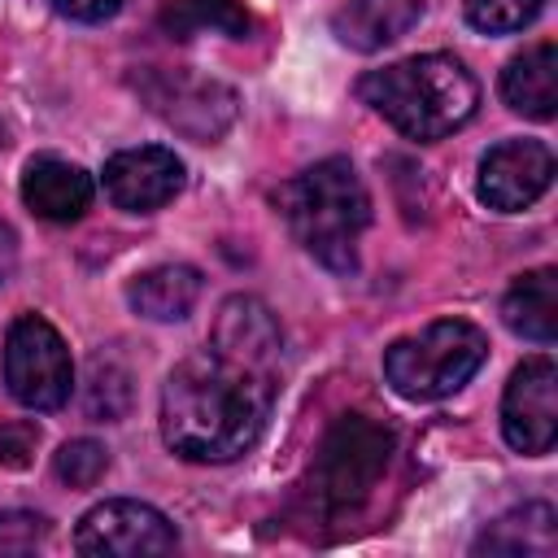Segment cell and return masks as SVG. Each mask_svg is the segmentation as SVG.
I'll use <instances>...</instances> for the list:
<instances>
[{"instance_id":"2e32d148","label":"cell","mask_w":558,"mask_h":558,"mask_svg":"<svg viewBox=\"0 0 558 558\" xmlns=\"http://www.w3.org/2000/svg\"><path fill=\"white\" fill-rule=\"evenodd\" d=\"M126 301L140 318L179 323L201 301V270L196 266H153L126 283Z\"/></svg>"},{"instance_id":"484cf974","label":"cell","mask_w":558,"mask_h":558,"mask_svg":"<svg viewBox=\"0 0 558 558\" xmlns=\"http://www.w3.org/2000/svg\"><path fill=\"white\" fill-rule=\"evenodd\" d=\"M0 148H4V131H0Z\"/></svg>"},{"instance_id":"e0dca14e","label":"cell","mask_w":558,"mask_h":558,"mask_svg":"<svg viewBox=\"0 0 558 558\" xmlns=\"http://www.w3.org/2000/svg\"><path fill=\"white\" fill-rule=\"evenodd\" d=\"M423 17V0H349L336 13V35L362 52H375L392 39H401Z\"/></svg>"},{"instance_id":"6da1fadb","label":"cell","mask_w":558,"mask_h":558,"mask_svg":"<svg viewBox=\"0 0 558 558\" xmlns=\"http://www.w3.org/2000/svg\"><path fill=\"white\" fill-rule=\"evenodd\" d=\"M270 401L275 366L205 344L166 375L161 440L187 462H231L257 445Z\"/></svg>"},{"instance_id":"277c9868","label":"cell","mask_w":558,"mask_h":558,"mask_svg":"<svg viewBox=\"0 0 558 558\" xmlns=\"http://www.w3.org/2000/svg\"><path fill=\"white\" fill-rule=\"evenodd\" d=\"M388 453H392V432L384 423L366 414H340L314 453L310 480L301 484L305 519L340 523L344 514H353L384 475Z\"/></svg>"},{"instance_id":"7a4b0ae2","label":"cell","mask_w":558,"mask_h":558,"mask_svg":"<svg viewBox=\"0 0 558 558\" xmlns=\"http://www.w3.org/2000/svg\"><path fill=\"white\" fill-rule=\"evenodd\" d=\"M357 96L405 140H445L471 122L480 83L449 52H418L357 78Z\"/></svg>"},{"instance_id":"44dd1931","label":"cell","mask_w":558,"mask_h":558,"mask_svg":"<svg viewBox=\"0 0 558 558\" xmlns=\"http://www.w3.org/2000/svg\"><path fill=\"white\" fill-rule=\"evenodd\" d=\"M52 471H57V480L70 484V488H92V484L109 471V449H105L100 440H87V436L65 440V445L57 449V458H52Z\"/></svg>"},{"instance_id":"cb8c5ba5","label":"cell","mask_w":558,"mask_h":558,"mask_svg":"<svg viewBox=\"0 0 558 558\" xmlns=\"http://www.w3.org/2000/svg\"><path fill=\"white\" fill-rule=\"evenodd\" d=\"M35 445H39V427L35 423H0V466L4 471L31 466Z\"/></svg>"},{"instance_id":"ffe728a7","label":"cell","mask_w":558,"mask_h":558,"mask_svg":"<svg viewBox=\"0 0 558 558\" xmlns=\"http://www.w3.org/2000/svg\"><path fill=\"white\" fill-rule=\"evenodd\" d=\"M83 405H87V414L100 418V423H113V418L126 414V405H131V375L122 371L118 357H105V353L92 357V366H87V388H83Z\"/></svg>"},{"instance_id":"3957f363","label":"cell","mask_w":558,"mask_h":558,"mask_svg":"<svg viewBox=\"0 0 558 558\" xmlns=\"http://www.w3.org/2000/svg\"><path fill=\"white\" fill-rule=\"evenodd\" d=\"M275 205L296 244L336 275L357 270V235L371 222V196L344 157H323L279 183Z\"/></svg>"},{"instance_id":"9a60e30c","label":"cell","mask_w":558,"mask_h":558,"mask_svg":"<svg viewBox=\"0 0 558 558\" xmlns=\"http://www.w3.org/2000/svg\"><path fill=\"white\" fill-rule=\"evenodd\" d=\"M501 318L514 336L536 340V344H554V336H558V275H554V266L519 275L501 301Z\"/></svg>"},{"instance_id":"5b68a950","label":"cell","mask_w":558,"mask_h":558,"mask_svg":"<svg viewBox=\"0 0 558 558\" xmlns=\"http://www.w3.org/2000/svg\"><path fill=\"white\" fill-rule=\"evenodd\" d=\"M488 357V336L466 318H436L384 349V379L405 401H440L458 392Z\"/></svg>"},{"instance_id":"9c48e42d","label":"cell","mask_w":558,"mask_h":558,"mask_svg":"<svg viewBox=\"0 0 558 558\" xmlns=\"http://www.w3.org/2000/svg\"><path fill=\"white\" fill-rule=\"evenodd\" d=\"M144 96L148 105L183 135L209 144L218 140L231 118H235V92L214 83V78H201V74H187V70H174V74H148L144 78Z\"/></svg>"},{"instance_id":"603a6c76","label":"cell","mask_w":558,"mask_h":558,"mask_svg":"<svg viewBox=\"0 0 558 558\" xmlns=\"http://www.w3.org/2000/svg\"><path fill=\"white\" fill-rule=\"evenodd\" d=\"M48 519L35 510H0V554H31L48 541Z\"/></svg>"},{"instance_id":"ac0fdd59","label":"cell","mask_w":558,"mask_h":558,"mask_svg":"<svg viewBox=\"0 0 558 558\" xmlns=\"http://www.w3.org/2000/svg\"><path fill=\"white\" fill-rule=\"evenodd\" d=\"M558 545L554 532V506L545 501H527L501 519H493L480 536H475V554H523V558H549Z\"/></svg>"},{"instance_id":"8992f818","label":"cell","mask_w":558,"mask_h":558,"mask_svg":"<svg viewBox=\"0 0 558 558\" xmlns=\"http://www.w3.org/2000/svg\"><path fill=\"white\" fill-rule=\"evenodd\" d=\"M4 388L26 410H61L70 401L74 362L61 331L48 318L39 314L13 318L4 336Z\"/></svg>"},{"instance_id":"7402d4cb","label":"cell","mask_w":558,"mask_h":558,"mask_svg":"<svg viewBox=\"0 0 558 558\" xmlns=\"http://www.w3.org/2000/svg\"><path fill=\"white\" fill-rule=\"evenodd\" d=\"M545 0H462L466 9V22L484 35H510V31H523L527 22H536Z\"/></svg>"},{"instance_id":"30bf717a","label":"cell","mask_w":558,"mask_h":558,"mask_svg":"<svg viewBox=\"0 0 558 558\" xmlns=\"http://www.w3.org/2000/svg\"><path fill=\"white\" fill-rule=\"evenodd\" d=\"M554 183V153L541 140H501L480 157V201L497 214H519Z\"/></svg>"},{"instance_id":"d4e9b609","label":"cell","mask_w":558,"mask_h":558,"mask_svg":"<svg viewBox=\"0 0 558 558\" xmlns=\"http://www.w3.org/2000/svg\"><path fill=\"white\" fill-rule=\"evenodd\" d=\"M48 4L70 22H109L122 9V0H48Z\"/></svg>"},{"instance_id":"d6986e66","label":"cell","mask_w":558,"mask_h":558,"mask_svg":"<svg viewBox=\"0 0 558 558\" xmlns=\"http://www.w3.org/2000/svg\"><path fill=\"white\" fill-rule=\"evenodd\" d=\"M161 31L170 39H196V35H231L244 39L253 31V17L240 0H170L161 9Z\"/></svg>"},{"instance_id":"7c38bea8","label":"cell","mask_w":558,"mask_h":558,"mask_svg":"<svg viewBox=\"0 0 558 558\" xmlns=\"http://www.w3.org/2000/svg\"><path fill=\"white\" fill-rule=\"evenodd\" d=\"M22 201L44 222H78L92 205V174L61 157H35L22 174Z\"/></svg>"},{"instance_id":"4fadbf2b","label":"cell","mask_w":558,"mask_h":558,"mask_svg":"<svg viewBox=\"0 0 558 558\" xmlns=\"http://www.w3.org/2000/svg\"><path fill=\"white\" fill-rule=\"evenodd\" d=\"M501 100L536 122H549L558 113V48L549 39L523 48L501 70Z\"/></svg>"},{"instance_id":"52a82bcc","label":"cell","mask_w":558,"mask_h":558,"mask_svg":"<svg viewBox=\"0 0 558 558\" xmlns=\"http://www.w3.org/2000/svg\"><path fill=\"white\" fill-rule=\"evenodd\" d=\"M179 545L174 523L135 497H113L92 506L74 527L78 554H105V558H140V554H170Z\"/></svg>"},{"instance_id":"8fae6325","label":"cell","mask_w":558,"mask_h":558,"mask_svg":"<svg viewBox=\"0 0 558 558\" xmlns=\"http://www.w3.org/2000/svg\"><path fill=\"white\" fill-rule=\"evenodd\" d=\"M105 192L126 214H153L183 192V161L161 144L122 148L105 161Z\"/></svg>"},{"instance_id":"5bb4252c","label":"cell","mask_w":558,"mask_h":558,"mask_svg":"<svg viewBox=\"0 0 558 558\" xmlns=\"http://www.w3.org/2000/svg\"><path fill=\"white\" fill-rule=\"evenodd\" d=\"M209 344L231 349V353H240L248 362H262V366H279L283 336H279V323L266 310V301H257V296H227L218 318H214Z\"/></svg>"},{"instance_id":"ba28073f","label":"cell","mask_w":558,"mask_h":558,"mask_svg":"<svg viewBox=\"0 0 558 558\" xmlns=\"http://www.w3.org/2000/svg\"><path fill=\"white\" fill-rule=\"evenodd\" d=\"M501 436L514 453L541 458L558 440V366L554 357H527L514 366L501 397Z\"/></svg>"}]
</instances>
